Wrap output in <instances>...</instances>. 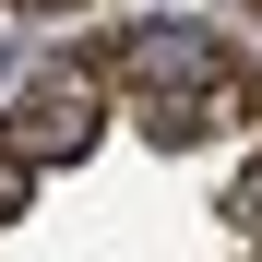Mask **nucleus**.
<instances>
[{
	"label": "nucleus",
	"instance_id": "f257e3e1",
	"mask_svg": "<svg viewBox=\"0 0 262 262\" xmlns=\"http://www.w3.org/2000/svg\"><path fill=\"white\" fill-rule=\"evenodd\" d=\"M119 72L143 83L155 143H191V131H203V96H227V83H238V60L214 48L203 24H143V36H119Z\"/></svg>",
	"mask_w": 262,
	"mask_h": 262
},
{
	"label": "nucleus",
	"instance_id": "f03ea898",
	"mask_svg": "<svg viewBox=\"0 0 262 262\" xmlns=\"http://www.w3.org/2000/svg\"><path fill=\"white\" fill-rule=\"evenodd\" d=\"M83 131H96V83H83V72H48V83H24V107H12V155H24V167H48V155H83Z\"/></svg>",
	"mask_w": 262,
	"mask_h": 262
},
{
	"label": "nucleus",
	"instance_id": "7ed1b4c3",
	"mask_svg": "<svg viewBox=\"0 0 262 262\" xmlns=\"http://www.w3.org/2000/svg\"><path fill=\"white\" fill-rule=\"evenodd\" d=\"M12 203H24V155H12V167H0V214H12Z\"/></svg>",
	"mask_w": 262,
	"mask_h": 262
},
{
	"label": "nucleus",
	"instance_id": "20e7f679",
	"mask_svg": "<svg viewBox=\"0 0 262 262\" xmlns=\"http://www.w3.org/2000/svg\"><path fill=\"white\" fill-rule=\"evenodd\" d=\"M238 214H250V238H262V179H250V191H238Z\"/></svg>",
	"mask_w": 262,
	"mask_h": 262
},
{
	"label": "nucleus",
	"instance_id": "39448f33",
	"mask_svg": "<svg viewBox=\"0 0 262 262\" xmlns=\"http://www.w3.org/2000/svg\"><path fill=\"white\" fill-rule=\"evenodd\" d=\"M24 12H60V0H24Z\"/></svg>",
	"mask_w": 262,
	"mask_h": 262
}]
</instances>
